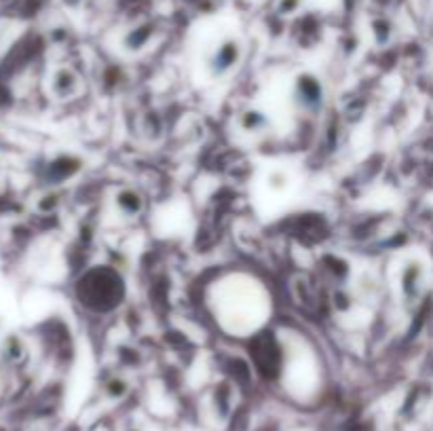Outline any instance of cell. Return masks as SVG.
I'll return each mask as SVG.
<instances>
[{
	"label": "cell",
	"mask_w": 433,
	"mask_h": 431,
	"mask_svg": "<svg viewBox=\"0 0 433 431\" xmlns=\"http://www.w3.org/2000/svg\"><path fill=\"white\" fill-rule=\"evenodd\" d=\"M292 99L298 110L307 114H319L326 106V87L324 80L313 72H303L294 80Z\"/></svg>",
	"instance_id": "1"
},
{
	"label": "cell",
	"mask_w": 433,
	"mask_h": 431,
	"mask_svg": "<svg viewBox=\"0 0 433 431\" xmlns=\"http://www.w3.org/2000/svg\"><path fill=\"white\" fill-rule=\"evenodd\" d=\"M241 59H243V44H241V40L228 36L209 55L207 70H209L212 78L220 80V78H226L241 63Z\"/></svg>",
	"instance_id": "2"
},
{
	"label": "cell",
	"mask_w": 433,
	"mask_h": 431,
	"mask_svg": "<svg viewBox=\"0 0 433 431\" xmlns=\"http://www.w3.org/2000/svg\"><path fill=\"white\" fill-rule=\"evenodd\" d=\"M112 205L116 210V214L125 220H135L144 214L146 210V199L144 195L133 188V186H123L114 193L112 197Z\"/></svg>",
	"instance_id": "3"
},
{
	"label": "cell",
	"mask_w": 433,
	"mask_h": 431,
	"mask_svg": "<svg viewBox=\"0 0 433 431\" xmlns=\"http://www.w3.org/2000/svg\"><path fill=\"white\" fill-rule=\"evenodd\" d=\"M423 265L421 262H408L402 271V296L406 298V303H415L421 292H423Z\"/></svg>",
	"instance_id": "4"
},
{
	"label": "cell",
	"mask_w": 433,
	"mask_h": 431,
	"mask_svg": "<svg viewBox=\"0 0 433 431\" xmlns=\"http://www.w3.org/2000/svg\"><path fill=\"white\" fill-rule=\"evenodd\" d=\"M78 87H80V80H78L76 72L70 68H59L51 78V89L57 95V99L74 97L78 93Z\"/></svg>",
	"instance_id": "5"
},
{
	"label": "cell",
	"mask_w": 433,
	"mask_h": 431,
	"mask_svg": "<svg viewBox=\"0 0 433 431\" xmlns=\"http://www.w3.org/2000/svg\"><path fill=\"white\" fill-rule=\"evenodd\" d=\"M239 127L245 133H264L271 127V119L267 116V112L258 110V108H248L239 114Z\"/></svg>",
	"instance_id": "6"
},
{
	"label": "cell",
	"mask_w": 433,
	"mask_h": 431,
	"mask_svg": "<svg viewBox=\"0 0 433 431\" xmlns=\"http://www.w3.org/2000/svg\"><path fill=\"white\" fill-rule=\"evenodd\" d=\"M150 36H152V25L150 23L138 25L125 36V49L127 51H140V49H144L148 44Z\"/></svg>",
	"instance_id": "7"
},
{
	"label": "cell",
	"mask_w": 433,
	"mask_h": 431,
	"mask_svg": "<svg viewBox=\"0 0 433 431\" xmlns=\"http://www.w3.org/2000/svg\"><path fill=\"white\" fill-rule=\"evenodd\" d=\"M129 381L123 379V377H110L106 383H104V396L110 400V402H121L123 398H127L129 394Z\"/></svg>",
	"instance_id": "8"
},
{
	"label": "cell",
	"mask_w": 433,
	"mask_h": 431,
	"mask_svg": "<svg viewBox=\"0 0 433 431\" xmlns=\"http://www.w3.org/2000/svg\"><path fill=\"white\" fill-rule=\"evenodd\" d=\"M214 404H216V413L220 419H228L231 411H233V396H231V389H228V383H222L218 389H216V396H214Z\"/></svg>",
	"instance_id": "9"
},
{
	"label": "cell",
	"mask_w": 433,
	"mask_h": 431,
	"mask_svg": "<svg viewBox=\"0 0 433 431\" xmlns=\"http://www.w3.org/2000/svg\"><path fill=\"white\" fill-rule=\"evenodd\" d=\"M374 38H377L379 44H387V42H389V38H391V25H389V21H385V19L374 21Z\"/></svg>",
	"instance_id": "10"
},
{
	"label": "cell",
	"mask_w": 433,
	"mask_h": 431,
	"mask_svg": "<svg viewBox=\"0 0 433 431\" xmlns=\"http://www.w3.org/2000/svg\"><path fill=\"white\" fill-rule=\"evenodd\" d=\"M298 6H300V0H279L277 11H279L281 15H292V13L298 11Z\"/></svg>",
	"instance_id": "11"
},
{
	"label": "cell",
	"mask_w": 433,
	"mask_h": 431,
	"mask_svg": "<svg viewBox=\"0 0 433 431\" xmlns=\"http://www.w3.org/2000/svg\"><path fill=\"white\" fill-rule=\"evenodd\" d=\"M269 184H271L273 188H286V184H288V176H286V174H271Z\"/></svg>",
	"instance_id": "12"
},
{
	"label": "cell",
	"mask_w": 433,
	"mask_h": 431,
	"mask_svg": "<svg viewBox=\"0 0 433 431\" xmlns=\"http://www.w3.org/2000/svg\"><path fill=\"white\" fill-rule=\"evenodd\" d=\"M127 431H140V430H127Z\"/></svg>",
	"instance_id": "13"
}]
</instances>
